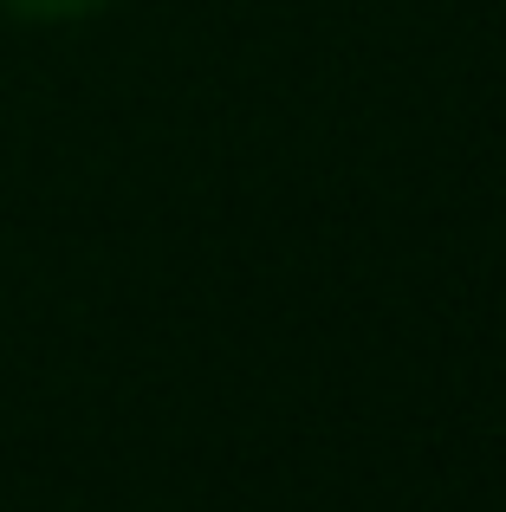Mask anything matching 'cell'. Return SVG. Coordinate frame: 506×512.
Wrapping results in <instances>:
<instances>
[{
    "label": "cell",
    "mask_w": 506,
    "mask_h": 512,
    "mask_svg": "<svg viewBox=\"0 0 506 512\" xmlns=\"http://www.w3.org/2000/svg\"><path fill=\"white\" fill-rule=\"evenodd\" d=\"M7 7L33 13V20H72V13H91V7H104V0H7Z\"/></svg>",
    "instance_id": "obj_1"
}]
</instances>
